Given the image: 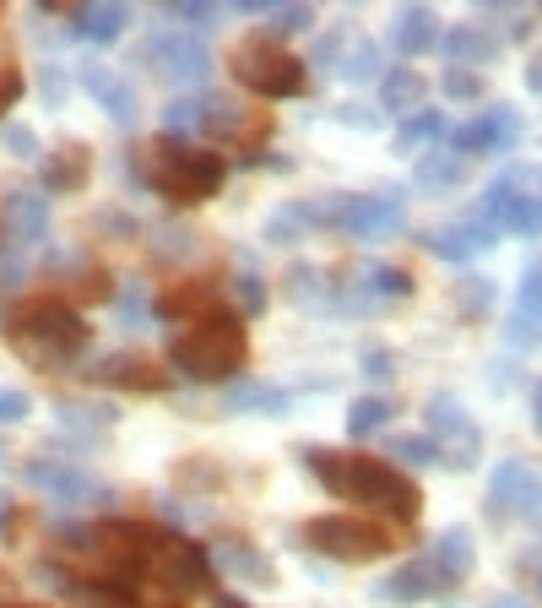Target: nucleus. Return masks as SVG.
<instances>
[{"mask_svg": "<svg viewBox=\"0 0 542 608\" xmlns=\"http://www.w3.org/2000/svg\"><path fill=\"white\" fill-rule=\"evenodd\" d=\"M298 461L320 478V489H331L347 505H369L391 522H417L423 511V489L406 478L397 461L364 452H320V446H298Z\"/></svg>", "mask_w": 542, "mask_h": 608, "instance_id": "nucleus-1", "label": "nucleus"}, {"mask_svg": "<svg viewBox=\"0 0 542 608\" xmlns=\"http://www.w3.org/2000/svg\"><path fill=\"white\" fill-rule=\"evenodd\" d=\"M0 337L33 364H66L93 342V326L71 300H22L0 315Z\"/></svg>", "mask_w": 542, "mask_h": 608, "instance_id": "nucleus-2", "label": "nucleus"}, {"mask_svg": "<svg viewBox=\"0 0 542 608\" xmlns=\"http://www.w3.org/2000/svg\"><path fill=\"white\" fill-rule=\"evenodd\" d=\"M141 163V185L163 190L174 207H201L223 190L228 179V163L217 157L212 148H196L185 137H157L146 152H136Z\"/></svg>", "mask_w": 542, "mask_h": 608, "instance_id": "nucleus-3", "label": "nucleus"}, {"mask_svg": "<svg viewBox=\"0 0 542 608\" xmlns=\"http://www.w3.org/2000/svg\"><path fill=\"white\" fill-rule=\"evenodd\" d=\"M250 359V331L234 309H212L201 320H190L185 331H174L168 342V364L185 381H234Z\"/></svg>", "mask_w": 542, "mask_h": 608, "instance_id": "nucleus-4", "label": "nucleus"}, {"mask_svg": "<svg viewBox=\"0 0 542 608\" xmlns=\"http://www.w3.org/2000/svg\"><path fill=\"white\" fill-rule=\"evenodd\" d=\"M228 71H234V82H239L245 93H256V98H298L304 82H309V66H304L282 38H271V33L239 38L234 55H228Z\"/></svg>", "mask_w": 542, "mask_h": 608, "instance_id": "nucleus-5", "label": "nucleus"}, {"mask_svg": "<svg viewBox=\"0 0 542 608\" xmlns=\"http://www.w3.org/2000/svg\"><path fill=\"white\" fill-rule=\"evenodd\" d=\"M298 543L326 554V560H386L402 538L380 522H364V516H315V522H304Z\"/></svg>", "mask_w": 542, "mask_h": 608, "instance_id": "nucleus-6", "label": "nucleus"}, {"mask_svg": "<svg viewBox=\"0 0 542 608\" xmlns=\"http://www.w3.org/2000/svg\"><path fill=\"white\" fill-rule=\"evenodd\" d=\"M315 223L320 229H347L353 239H397L402 234V196L397 190H369V196H331L315 201Z\"/></svg>", "mask_w": 542, "mask_h": 608, "instance_id": "nucleus-7", "label": "nucleus"}, {"mask_svg": "<svg viewBox=\"0 0 542 608\" xmlns=\"http://www.w3.org/2000/svg\"><path fill=\"white\" fill-rule=\"evenodd\" d=\"M146 576H157V582L174 587V593H201V587L212 582V560H207V549L190 543L185 533H168V538L157 543V554L146 560Z\"/></svg>", "mask_w": 542, "mask_h": 608, "instance_id": "nucleus-8", "label": "nucleus"}, {"mask_svg": "<svg viewBox=\"0 0 542 608\" xmlns=\"http://www.w3.org/2000/svg\"><path fill=\"white\" fill-rule=\"evenodd\" d=\"M22 478L38 494H49L55 505H109L115 500L109 483H98V478H87L82 467H66V461H27Z\"/></svg>", "mask_w": 542, "mask_h": 608, "instance_id": "nucleus-9", "label": "nucleus"}, {"mask_svg": "<svg viewBox=\"0 0 542 608\" xmlns=\"http://www.w3.org/2000/svg\"><path fill=\"white\" fill-rule=\"evenodd\" d=\"M423 419H428V430H434V446H456V452H445L450 467H472L478 461V446H483V435H478V424H472V413L450 397V391H439V397H428L423 402Z\"/></svg>", "mask_w": 542, "mask_h": 608, "instance_id": "nucleus-10", "label": "nucleus"}, {"mask_svg": "<svg viewBox=\"0 0 542 608\" xmlns=\"http://www.w3.org/2000/svg\"><path fill=\"white\" fill-rule=\"evenodd\" d=\"M521 511H527V522H538V472L521 456H505L488 478V516L510 522Z\"/></svg>", "mask_w": 542, "mask_h": 608, "instance_id": "nucleus-11", "label": "nucleus"}, {"mask_svg": "<svg viewBox=\"0 0 542 608\" xmlns=\"http://www.w3.org/2000/svg\"><path fill=\"white\" fill-rule=\"evenodd\" d=\"M527 137V120H521V109H510V104H499V109H483L478 120H467L461 131H456V157H488V152H505L516 148Z\"/></svg>", "mask_w": 542, "mask_h": 608, "instance_id": "nucleus-12", "label": "nucleus"}, {"mask_svg": "<svg viewBox=\"0 0 542 608\" xmlns=\"http://www.w3.org/2000/svg\"><path fill=\"white\" fill-rule=\"evenodd\" d=\"M146 60L168 77V82H207V71H212V49L196 38V33H157L152 44H146Z\"/></svg>", "mask_w": 542, "mask_h": 608, "instance_id": "nucleus-13", "label": "nucleus"}, {"mask_svg": "<svg viewBox=\"0 0 542 608\" xmlns=\"http://www.w3.org/2000/svg\"><path fill=\"white\" fill-rule=\"evenodd\" d=\"M439 593H450V576L434 560H412L402 571H391L386 582H375V604H423Z\"/></svg>", "mask_w": 542, "mask_h": 608, "instance_id": "nucleus-14", "label": "nucleus"}, {"mask_svg": "<svg viewBox=\"0 0 542 608\" xmlns=\"http://www.w3.org/2000/svg\"><path fill=\"white\" fill-rule=\"evenodd\" d=\"M201 126L217 137V142H267L271 137V120L256 115V109H239L234 98H201Z\"/></svg>", "mask_w": 542, "mask_h": 608, "instance_id": "nucleus-15", "label": "nucleus"}, {"mask_svg": "<svg viewBox=\"0 0 542 608\" xmlns=\"http://www.w3.org/2000/svg\"><path fill=\"white\" fill-rule=\"evenodd\" d=\"M0 223H5V239H11V245H22V250H33V245H44V239H49V207H44V196H33V190L5 196Z\"/></svg>", "mask_w": 542, "mask_h": 608, "instance_id": "nucleus-16", "label": "nucleus"}, {"mask_svg": "<svg viewBox=\"0 0 542 608\" xmlns=\"http://www.w3.org/2000/svg\"><path fill=\"white\" fill-rule=\"evenodd\" d=\"M87 375L104 381V386H120V391H163L168 386V370L152 364V359H141V353H115V359L93 364Z\"/></svg>", "mask_w": 542, "mask_h": 608, "instance_id": "nucleus-17", "label": "nucleus"}, {"mask_svg": "<svg viewBox=\"0 0 542 608\" xmlns=\"http://www.w3.org/2000/svg\"><path fill=\"white\" fill-rule=\"evenodd\" d=\"M82 87H87V98H93L115 126H131L136 120V93L120 71H109V66H82Z\"/></svg>", "mask_w": 542, "mask_h": 608, "instance_id": "nucleus-18", "label": "nucleus"}, {"mask_svg": "<svg viewBox=\"0 0 542 608\" xmlns=\"http://www.w3.org/2000/svg\"><path fill=\"white\" fill-rule=\"evenodd\" d=\"M439 16L428 11V5H402L397 11V22H391V49L402 55V60H417V55H434L439 49Z\"/></svg>", "mask_w": 542, "mask_h": 608, "instance_id": "nucleus-19", "label": "nucleus"}, {"mask_svg": "<svg viewBox=\"0 0 542 608\" xmlns=\"http://www.w3.org/2000/svg\"><path fill=\"white\" fill-rule=\"evenodd\" d=\"M212 309H223L217 278H185V283H174V289L157 300V315H163V320H201V315H212Z\"/></svg>", "mask_w": 542, "mask_h": 608, "instance_id": "nucleus-20", "label": "nucleus"}, {"mask_svg": "<svg viewBox=\"0 0 542 608\" xmlns=\"http://www.w3.org/2000/svg\"><path fill=\"white\" fill-rule=\"evenodd\" d=\"M439 55H445L450 66L472 71L478 60L488 66V60L499 55V44H494V33H488V27H478V22H456V27H445V33H439Z\"/></svg>", "mask_w": 542, "mask_h": 608, "instance_id": "nucleus-21", "label": "nucleus"}, {"mask_svg": "<svg viewBox=\"0 0 542 608\" xmlns=\"http://www.w3.org/2000/svg\"><path fill=\"white\" fill-rule=\"evenodd\" d=\"M538 309H542V272L527 267V272H521L516 315H510V326H505V342H510V348H532V342H538Z\"/></svg>", "mask_w": 542, "mask_h": 608, "instance_id": "nucleus-22", "label": "nucleus"}, {"mask_svg": "<svg viewBox=\"0 0 542 608\" xmlns=\"http://www.w3.org/2000/svg\"><path fill=\"white\" fill-rule=\"evenodd\" d=\"M445 576H450V587L456 582H467L472 571H478V549H472V533L467 527H445L439 538H434V554H428Z\"/></svg>", "mask_w": 542, "mask_h": 608, "instance_id": "nucleus-23", "label": "nucleus"}, {"mask_svg": "<svg viewBox=\"0 0 542 608\" xmlns=\"http://www.w3.org/2000/svg\"><path fill=\"white\" fill-rule=\"evenodd\" d=\"M87 148L82 142H66L60 152H44V168H38V185L44 190H76L87 179Z\"/></svg>", "mask_w": 542, "mask_h": 608, "instance_id": "nucleus-24", "label": "nucleus"}, {"mask_svg": "<svg viewBox=\"0 0 542 608\" xmlns=\"http://www.w3.org/2000/svg\"><path fill=\"white\" fill-rule=\"evenodd\" d=\"M76 33L104 49V44H115V38L131 33V5H82L76 11Z\"/></svg>", "mask_w": 542, "mask_h": 608, "instance_id": "nucleus-25", "label": "nucleus"}, {"mask_svg": "<svg viewBox=\"0 0 542 608\" xmlns=\"http://www.w3.org/2000/svg\"><path fill=\"white\" fill-rule=\"evenodd\" d=\"M423 93H428V82L412 71V66H391L386 77H380V109H391V115H412V109H423Z\"/></svg>", "mask_w": 542, "mask_h": 608, "instance_id": "nucleus-26", "label": "nucleus"}, {"mask_svg": "<svg viewBox=\"0 0 542 608\" xmlns=\"http://www.w3.org/2000/svg\"><path fill=\"white\" fill-rule=\"evenodd\" d=\"M450 126H445V115L439 109H412L402 126H397V137H391V152H412L417 142H439Z\"/></svg>", "mask_w": 542, "mask_h": 608, "instance_id": "nucleus-27", "label": "nucleus"}, {"mask_svg": "<svg viewBox=\"0 0 542 608\" xmlns=\"http://www.w3.org/2000/svg\"><path fill=\"white\" fill-rule=\"evenodd\" d=\"M223 408L228 413H271V419H282L287 413V391L282 386H234Z\"/></svg>", "mask_w": 542, "mask_h": 608, "instance_id": "nucleus-28", "label": "nucleus"}, {"mask_svg": "<svg viewBox=\"0 0 542 608\" xmlns=\"http://www.w3.org/2000/svg\"><path fill=\"white\" fill-rule=\"evenodd\" d=\"M391 419H397V397H364V402H353V408H347V435H353V441H364V435L386 430Z\"/></svg>", "mask_w": 542, "mask_h": 608, "instance_id": "nucleus-29", "label": "nucleus"}, {"mask_svg": "<svg viewBox=\"0 0 542 608\" xmlns=\"http://www.w3.org/2000/svg\"><path fill=\"white\" fill-rule=\"evenodd\" d=\"M207 560H217V571H223V565H234V576H245V582H271L267 554H256L250 543H223V549H217V554H207Z\"/></svg>", "mask_w": 542, "mask_h": 608, "instance_id": "nucleus-30", "label": "nucleus"}, {"mask_svg": "<svg viewBox=\"0 0 542 608\" xmlns=\"http://www.w3.org/2000/svg\"><path fill=\"white\" fill-rule=\"evenodd\" d=\"M461 174H467V157H456V152H434V157L417 163L423 190H450V185H461Z\"/></svg>", "mask_w": 542, "mask_h": 608, "instance_id": "nucleus-31", "label": "nucleus"}, {"mask_svg": "<svg viewBox=\"0 0 542 608\" xmlns=\"http://www.w3.org/2000/svg\"><path fill=\"white\" fill-rule=\"evenodd\" d=\"M337 77H342L347 87L375 82V77H380V49H375V44H358V55H353V60H337Z\"/></svg>", "mask_w": 542, "mask_h": 608, "instance_id": "nucleus-32", "label": "nucleus"}, {"mask_svg": "<svg viewBox=\"0 0 542 608\" xmlns=\"http://www.w3.org/2000/svg\"><path fill=\"white\" fill-rule=\"evenodd\" d=\"M456 304H461V315H467V320L488 315V304H494V283H488V278H461V283H456Z\"/></svg>", "mask_w": 542, "mask_h": 608, "instance_id": "nucleus-33", "label": "nucleus"}, {"mask_svg": "<svg viewBox=\"0 0 542 608\" xmlns=\"http://www.w3.org/2000/svg\"><path fill=\"white\" fill-rule=\"evenodd\" d=\"M391 456L406 461V467H434L439 461V446L428 435H391Z\"/></svg>", "mask_w": 542, "mask_h": 608, "instance_id": "nucleus-34", "label": "nucleus"}, {"mask_svg": "<svg viewBox=\"0 0 542 608\" xmlns=\"http://www.w3.org/2000/svg\"><path fill=\"white\" fill-rule=\"evenodd\" d=\"M60 419L66 424H87V430H109L115 419H120V408H109V402H60Z\"/></svg>", "mask_w": 542, "mask_h": 608, "instance_id": "nucleus-35", "label": "nucleus"}, {"mask_svg": "<svg viewBox=\"0 0 542 608\" xmlns=\"http://www.w3.org/2000/svg\"><path fill=\"white\" fill-rule=\"evenodd\" d=\"M439 87H445V98H456V104H472V98H483V93H488V82H483L478 71H461V66H450Z\"/></svg>", "mask_w": 542, "mask_h": 608, "instance_id": "nucleus-36", "label": "nucleus"}, {"mask_svg": "<svg viewBox=\"0 0 542 608\" xmlns=\"http://www.w3.org/2000/svg\"><path fill=\"white\" fill-rule=\"evenodd\" d=\"M423 245H428L434 256H445L450 267H467V261H472V250H467L461 229H434V234H423Z\"/></svg>", "mask_w": 542, "mask_h": 608, "instance_id": "nucleus-37", "label": "nucleus"}, {"mask_svg": "<svg viewBox=\"0 0 542 608\" xmlns=\"http://www.w3.org/2000/svg\"><path fill=\"white\" fill-rule=\"evenodd\" d=\"M168 16H174V27H217V22H223V11H217V5H201V0L168 5Z\"/></svg>", "mask_w": 542, "mask_h": 608, "instance_id": "nucleus-38", "label": "nucleus"}, {"mask_svg": "<svg viewBox=\"0 0 542 608\" xmlns=\"http://www.w3.org/2000/svg\"><path fill=\"white\" fill-rule=\"evenodd\" d=\"M239 320L245 315H267V283L256 278V272H239V309H234Z\"/></svg>", "mask_w": 542, "mask_h": 608, "instance_id": "nucleus-39", "label": "nucleus"}, {"mask_svg": "<svg viewBox=\"0 0 542 608\" xmlns=\"http://www.w3.org/2000/svg\"><path fill=\"white\" fill-rule=\"evenodd\" d=\"M196 120H201V98H174V104L163 109V126H168L174 137H179L185 126H196Z\"/></svg>", "mask_w": 542, "mask_h": 608, "instance_id": "nucleus-40", "label": "nucleus"}, {"mask_svg": "<svg viewBox=\"0 0 542 608\" xmlns=\"http://www.w3.org/2000/svg\"><path fill=\"white\" fill-rule=\"evenodd\" d=\"M146 320L152 315H146V300H141V283H131V294L120 300V326L126 331H146Z\"/></svg>", "mask_w": 542, "mask_h": 608, "instance_id": "nucleus-41", "label": "nucleus"}, {"mask_svg": "<svg viewBox=\"0 0 542 608\" xmlns=\"http://www.w3.org/2000/svg\"><path fill=\"white\" fill-rule=\"evenodd\" d=\"M358 364H364V375H369V381H391V375H397V359H391L386 348H364V359H358Z\"/></svg>", "mask_w": 542, "mask_h": 608, "instance_id": "nucleus-42", "label": "nucleus"}, {"mask_svg": "<svg viewBox=\"0 0 542 608\" xmlns=\"http://www.w3.org/2000/svg\"><path fill=\"white\" fill-rule=\"evenodd\" d=\"M0 137H5V152H16V157H38V142H33V131H27V126H16V120H11Z\"/></svg>", "mask_w": 542, "mask_h": 608, "instance_id": "nucleus-43", "label": "nucleus"}, {"mask_svg": "<svg viewBox=\"0 0 542 608\" xmlns=\"http://www.w3.org/2000/svg\"><path fill=\"white\" fill-rule=\"evenodd\" d=\"M16 98H22V71H16V66H0V115H5Z\"/></svg>", "mask_w": 542, "mask_h": 608, "instance_id": "nucleus-44", "label": "nucleus"}, {"mask_svg": "<svg viewBox=\"0 0 542 608\" xmlns=\"http://www.w3.org/2000/svg\"><path fill=\"white\" fill-rule=\"evenodd\" d=\"M337 120H342V126H358V131H375V120H380V115H375V109H358V104H342V109H337Z\"/></svg>", "mask_w": 542, "mask_h": 608, "instance_id": "nucleus-45", "label": "nucleus"}, {"mask_svg": "<svg viewBox=\"0 0 542 608\" xmlns=\"http://www.w3.org/2000/svg\"><path fill=\"white\" fill-rule=\"evenodd\" d=\"M27 408H33V402H27L22 391H0V419H5V424H16V419H27Z\"/></svg>", "mask_w": 542, "mask_h": 608, "instance_id": "nucleus-46", "label": "nucleus"}, {"mask_svg": "<svg viewBox=\"0 0 542 608\" xmlns=\"http://www.w3.org/2000/svg\"><path fill=\"white\" fill-rule=\"evenodd\" d=\"M0 538H5V543L16 538V500H11L5 489H0Z\"/></svg>", "mask_w": 542, "mask_h": 608, "instance_id": "nucleus-47", "label": "nucleus"}, {"mask_svg": "<svg viewBox=\"0 0 542 608\" xmlns=\"http://www.w3.org/2000/svg\"><path fill=\"white\" fill-rule=\"evenodd\" d=\"M483 608H532V604H527V598H516V593H494Z\"/></svg>", "mask_w": 542, "mask_h": 608, "instance_id": "nucleus-48", "label": "nucleus"}, {"mask_svg": "<svg viewBox=\"0 0 542 608\" xmlns=\"http://www.w3.org/2000/svg\"><path fill=\"white\" fill-rule=\"evenodd\" d=\"M527 87H532V93L542 87V66H538V60H527Z\"/></svg>", "mask_w": 542, "mask_h": 608, "instance_id": "nucleus-49", "label": "nucleus"}, {"mask_svg": "<svg viewBox=\"0 0 542 608\" xmlns=\"http://www.w3.org/2000/svg\"><path fill=\"white\" fill-rule=\"evenodd\" d=\"M217 608H250V604H239V598H228V593H217Z\"/></svg>", "mask_w": 542, "mask_h": 608, "instance_id": "nucleus-50", "label": "nucleus"}, {"mask_svg": "<svg viewBox=\"0 0 542 608\" xmlns=\"http://www.w3.org/2000/svg\"><path fill=\"white\" fill-rule=\"evenodd\" d=\"M136 608H179V604H136Z\"/></svg>", "mask_w": 542, "mask_h": 608, "instance_id": "nucleus-51", "label": "nucleus"}]
</instances>
